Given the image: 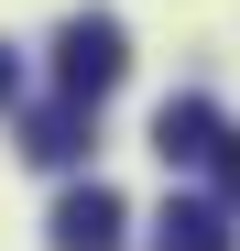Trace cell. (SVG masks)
<instances>
[{
  "mask_svg": "<svg viewBox=\"0 0 240 251\" xmlns=\"http://www.w3.org/2000/svg\"><path fill=\"white\" fill-rule=\"evenodd\" d=\"M120 66H131V33H120V11H76L55 33V76H66V99L76 109H98L120 88Z\"/></svg>",
  "mask_w": 240,
  "mask_h": 251,
  "instance_id": "6da1fadb",
  "label": "cell"
},
{
  "mask_svg": "<svg viewBox=\"0 0 240 251\" xmlns=\"http://www.w3.org/2000/svg\"><path fill=\"white\" fill-rule=\"evenodd\" d=\"M120 186H66L55 197V251H120Z\"/></svg>",
  "mask_w": 240,
  "mask_h": 251,
  "instance_id": "7a4b0ae2",
  "label": "cell"
},
{
  "mask_svg": "<svg viewBox=\"0 0 240 251\" xmlns=\"http://www.w3.org/2000/svg\"><path fill=\"white\" fill-rule=\"evenodd\" d=\"M153 153H164V164H208L218 153V109L208 99H164V109H153Z\"/></svg>",
  "mask_w": 240,
  "mask_h": 251,
  "instance_id": "3957f363",
  "label": "cell"
},
{
  "mask_svg": "<svg viewBox=\"0 0 240 251\" xmlns=\"http://www.w3.org/2000/svg\"><path fill=\"white\" fill-rule=\"evenodd\" d=\"M153 240H164V251H229V207L218 197H164Z\"/></svg>",
  "mask_w": 240,
  "mask_h": 251,
  "instance_id": "277c9868",
  "label": "cell"
},
{
  "mask_svg": "<svg viewBox=\"0 0 240 251\" xmlns=\"http://www.w3.org/2000/svg\"><path fill=\"white\" fill-rule=\"evenodd\" d=\"M22 153H33V164H76V153H88V109H76V99L33 109V120H22Z\"/></svg>",
  "mask_w": 240,
  "mask_h": 251,
  "instance_id": "5b68a950",
  "label": "cell"
},
{
  "mask_svg": "<svg viewBox=\"0 0 240 251\" xmlns=\"http://www.w3.org/2000/svg\"><path fill=\"white\" fill-rule=\"evenodd\" d=\"M208 164H218V186L240 197V131H218V153H208Z\"/></svg>",
  "mask_w": 240,
  "mask_h": 251,
  "instance_id": "8992f818",
  "label": "cell"
},
{
  "mask_svg": "<svg viewBox=\"0 0 240 251\" xmlns=\"http://www.w3.org/2000/svg\"><path fill=\"white\" fill-rule=\"evenodd\" d=\"M22 99V66H11V44H0V109H11Z\"/></svg>",
  "mask_w": 240,
  "mask_h": 251,
  "instance_id": "52a82bcc",
  "label": "cell"
}]
</instances>
